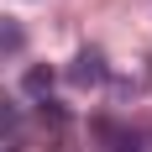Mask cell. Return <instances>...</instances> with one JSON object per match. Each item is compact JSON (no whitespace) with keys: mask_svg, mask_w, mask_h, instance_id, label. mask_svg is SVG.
<instances>
[{"mask_svg":"<svg viewBox=\"0 0 152 152\" xmlns=\"http://www.w3.org/2000/svg\"><path fill=\"white\" fill-rule=\"evenodd\" d=\"M68 79H74L79 89H94V84H105V58H100V53H79L74 58V68H68Z\"/></svg>","mask_w":152,"mask_h":152,"instance_id":"obj_1","label":"cell"},{"mask_svg":"<svg viewBox=\"0 0 152 152\" xmlns=\"http://www.w3.org/2000/svg\"><path fill=\"white\" fill-rule=\"evenodd\" d=\"M47 89H53V68H31V74H26V94H31V100H42Z\"/></svg>","mask_w":152,"mask_h":152,"instance_id":"obj_2","label":"cell"},{"mask_svg":"<svg viewBox=\"0 0 152 152\" xmlns=\"http://www.w3.org/2000/svg\"><path fill=\"white\" fill-rule=\"evenodd\" d=\"M21 42H26V37H21V26H16V21H0V53H16Z\"/></svg>","mask_w":152,"mask_h":152,"instance_id":"obj_3","label":"cell"},{"mask_svg":"<svg viewBox=\"0 0 152 152\" xmlns=\"http://www.w3.org/2000/svg\"><path fill=\"white\" fill-rule=\"evenodd\" d=\"M121 152H152V137H147V131H126V137H121Z\"/></svg>","mask_w":152,"mask_h":152,"instance_id":"obj_4","label":"cell"}]
</instances>
